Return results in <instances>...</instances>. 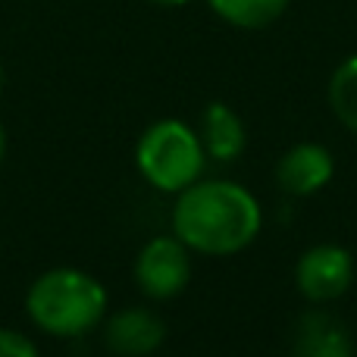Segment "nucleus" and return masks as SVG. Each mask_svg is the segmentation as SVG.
Listing matches in <instances>:
<instances>
[{"instance_id":"obj_1","label":"nucleus","mask_w":357,"mask_h":357,"mask_svg":"<svg viewBox=\"0 0 357 357\" xmlns=\"http://www.w3.org/2000/svg\"><path fill=\"white\" fill-rule=\"evenodd\" d=\"M173 229L195 251L226 257L257 238L260 204L235 182H195L178 191Z\"/></svg>"},{"instance_id":"obj_2","label":"nucleus","mask_w":357,"mask_h":357,"mask_svg":"<svg viewBox=\"0 0 357 357\" xmlns=\"http://www.w3.org/2000/svg\"><path fill=\"white\" fill-rule=\"evenodd\" d=\"M25 304L38 329L60 339H75L91 333L104 320L107 291L88 273L60 266L35 279Z\"/></svg>"},{"instance_id":"obj_3","label":"nucleus","mask_w":357,"mask_h":357,"mask_svg":"<svg viewBox=\"0 0 357 357\" xmlns=\"http://www.w3.org/2000/svg\"><path fill=\"white\" fill-rule=\"evenodd\" d=\"M142 176L160 191H185L204 173V144L201 135L191 132L178 119L154 123L142 135L135 151Z\"/></svg>"},{"instance_id":"obj_4","label":"nucleus","mask_w":357,"mask_h":357,"mask_svg":"<svg viewBox=\"0 0 357 357\" xmlns=\"http://www.w3.org/2000/svg\"><path fill=\"white\" fill-rule=\"evenodd\" d=\"M135 279L148 298H176L191 279L188 245L182 238H154L142 248L135 260Z\"/></svg>"},{"instance_id":"obj_5","label":"nucleus","mask_w":357,"mask_h":357,"mask_svg":"<svg viewBox=\"0 0 357 357\" xmlns=\"http://www.w3.org/2000/svg\"><path fill=\"white\" fill-rule=\"evenodd\" d=\"M354 279V260L345 248L339 245H317L307 254H301L295 266L298 291L310 301H335L351 289Z\"/></svg>"},{"instance_id":"obj_6","label":"nucleus","mask_w":357,"mask_h":357,"mask_svg":"<svg viewBox=\"0 0 357 357\" xmlns=\"http://www.w3.org/2000/svg\"><path fill=\"white\" fill-rule=\"evenodd\" d=\"M107 348L119 357H144L163 345L167 329L157 320L151 310L144 307H132V310H119L116 317H110L107 323Z\"/></svg>"},{"instance_id":"obj_7","label":"nucleus","mask_w":357,"mask_h":357,"mask_svg":"<svg viewBox=\"0 0 357 357\" xmlns=\"http://www.w3.org/2000/svg\"><path fill=\"white\" fill-rule=\"evenodd\" d=\"M276 178L289 195L304 197V195H317L323 185L333 178V154L323 144H295L289 154L279 160Z\"/></svg>"},{"instance_id":"obj_8","label":"nucleus","mask_w":357,"mask_h":357,"mask_svg":"<svg viewBox=\"0 0 357 357\" xmlns=\"http://www.w3.org/2000/svg\"><path fill=\"white\" fill-rule=\"evenodd\" d=\"M291 357H354L348 329L329 314H307L298 320Z\"/></svg>"},{"instance_id":"obj_9","label":"nucleus","mask_w":357,"mask_h":357,"mask_svg":"<svg viewBox=\"0 0 357 357\" xmlns=\"http://www.w3.org/2000/svg\"><path fill=\"white\" fill-rule=\"evenodd\" d=\"M245 126H241L238 113L229 104H210L201 113V144L204 154H210L213 160L229 163L245 151Z\"/></svg>"},{"instance_id":"obj_10","label":"nucleus","mask_w":357,"mask_h":357,"mask_svg":"<svg viewBox=\"0 0 357 357\" xmlns=\"http://www.w3.org/2000/svg\"><path fill=\"white\" fill-rule=\"evenodd\" d=\"M210 10L238 29H266L285 13L289 0H207Z\"/></svg>"},{"instance_id":"obj_11","label":"nucleus","mask_w":357,"mask_h":357,"mask_svg":"<svg viewBox=\"0 0 357 357\" xmlns=\"http://www.w3.org/2000/svg\"><path fill=\"white\" fill-rule=\"evenodd\" d=\"M329 107L345 129L357 132V56H348L329 79Z\"/></svg>"},{"instance_id":"obj_12","label":"nucleus","mask_w":357,"mask_h":357,"mask_svg":"<svg viewBox=\"0 0 357 357\" xmlns=\"http://www.w3.org/2000/svg\"><path fill=\"white\" fill-rule=\"evenodd\" d=\"M0 357H38V348L22 333L0 329Z\"/></svg>"},{"instance_id":"obj_13","label":"nucleus","mask_w":357,"mask_h":357,"mask_svg":"<svg viewBox=\"0 0 357 357\" xmlns=\"http://www.w3.org/2000/svg\"><path fill=\"white\" fill-rule=\"evenodd\" d=\"M151 3H157V6H182V3H188V0H151Z\"/></svg>"},{"instance_id":"obj_14","label":"nucleus","mask_w":357,"mask_h":357,"mask_svg":"<svg viewBox=\"0 0 357 357\" xmlns=\"http://www.w3.org/2000/svg\"><path fill=\"white\" fill-rule=\"evenodd\" d=\"M6 154V135H3V126H0V160H3Z\"/></svg>"},{"instance_id":"obj_15","label":"nucleus","mask_w":357,"mask_h":357,"mask_svg":"<svg viewBox=\"0 0 357 357\" xmlns=\"http://www.w3.org/2000/svg\"><path fill=\"white\" fill-rule=\"evenodd\" d=\"M3 82H6V73H3V63H0V88H3Z\"/></svg>"}]
</instances>
